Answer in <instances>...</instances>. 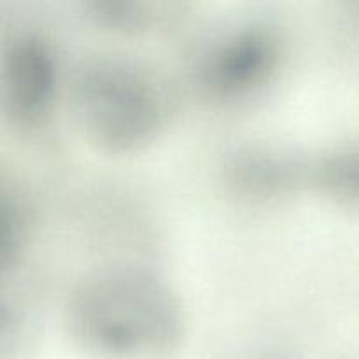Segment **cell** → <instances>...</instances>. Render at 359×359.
<instances>
[{
  "mask_svg": "<svg viewBox=\"0 0 359 359\" xmlns=\"http://www.w3.org/2000/svg\"><path fill=\"white\" fill-rule=\"evenodd\" d=\"M65 323L74 342L95 356L154 359L179 344L184 311L177 293L158 273L112 265L74 286Z\"/></svg>",
  "mask_w": 359,
  "mask_h": 359,
  "instance_id": "obj_1",
  "label": "cell"
},
{
  "mask_svg": "<svg viewBox=\"0 0 359 359\" xmlns=\"http://www.w3.org/2000/svg\"><path fill=\"white\" fill-rule=\"evenodd\" d=\"M69 102L84 135L107 151L151 142L172 111V95L160 74L135 58L104 53L77 65Z\"/></svg>",
  "mask_w": 359,
  "mask_h": 359,
  "instance_id": "obj_2",
  "label": "cell"
},
{
  "mask_svg": "<svg viewBox=\"0 0 359 359\" xmlns=\"http://www.w3.org/2000/svg\"><path fill=\"white\" fill-rule=\"evenodd\" d=\"M280 56V39L262 23L244 25L214 42L202 56L196 81L214 98H233L265 83Z\"/></svg>",
  "mask_w": 359,
  "mask_h": 359,
  "instance_id": "obj_3",
  "label": "cell"
},
{
  "mask_svg": "<svg viewBox=\"0 0 359 359\" xmlns=\"http://www.w3.org/2000/svg\"><path fill=\"white\" fill-rule=\"evenodd\" d=\"M58 88V58L51 42L35 30H25L7 42L0 72L2 109L21 126L46 118Z\"/></svg>",
  "mask_w": 359,
  "mask_h": 359,
  "instance_id": "obj_4",
  "label": "cell"
},
{
  "mask_svg": "<svg viewBox=\"0 0 359 359\" xmlns=\"http://www.w3.org/2000/svg\"><path fill=\"white\" fill-rule=\"evenodd\" d=\"M231 179L251 193H273L291 184L298 167L293 160L270 151L249 149L231 161Z\"/></svg>",
  "mask_w": 359,
  "mask_h": 359,
  "instance_id": "obj_5",
  "label": "cell"
},
{
  "mask_svg": "<svg viewBox=\"0 0 359 359\" xmlns=\"http://www.w3.org/2000/svg\"><path fill=\"white\" fill-rule=\"evenodd\" d=\"M314 179L326 193L359 200V147L337 149L319 158L314 167Z\"/></svg>",
  "mask_w": 359,
  "mask_h": 359,
  "instance_id": "obj_6",
  "label": "cell"
},
{
  "mask_svg": "<svg viewBox=\"0 0 359 359\" xmlns=\"http://www.w3.org/2000/svg\"><path fill=\"white\" fill-rule=\"evenodd\" d=\"M0 252H2V265L7 266L13 258H16L20 249L25 244V233H27V219H25V209L16 198H4L2 202V217H0Z\"/></svg>",
  "mask_w": 359,
  "mask_h": 359,
  "instance_id": "obj_7",
  "label": "cell"
},
{
  "mask_svg": "<svg viewBox=\"0 0 359 359\" xmlns=\"http://www.w3.org/2000/svg\"><path fill=\"white\" fill-rule=\"evenodd\" d=\"M97 11L102 18L114 25H135L142 18V11L139 6L132 2H114V0H105V2H97Z\"/></svg>",
  "mask_w": 359,
  "mask_h": 359,
  "instance_id": "obj_8",
  "label": "cell"
}]
</instances>
